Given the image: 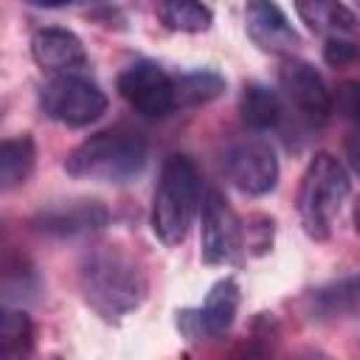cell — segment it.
Masks as SVG:
<instances>
[{"label": "cell", "mask_w": 360, "mask_h": 360, "mask_svg": "<svg viewBox=\"0 0 360 360\" xmlns=\"http://www.w3.org/2000/svg\"><path fill=\"white\" fill-rule=\"evenodd\" d=\"M200 245L202 259L208 264H228L236 259L242 248V228L222 200L219 191H208L202 197V228H200Z\"/></svg>", "instance_id": "obj_9"}, {"label": "cell", "mask_w": 360, "mask_h": 360, "mask_svg": "<svg viewBox=\"0 0 360 360\" xmlns=\"http://www.w3.org/2000/svg\"><path fill=\"white\" fill-rule=\"evenodd\" d=\"M239 112L245 118V124H250L253 129H270L281 121V98L276 90H270L267 84H248L242 90V98H239Z\"/></svg>", "instance_id": "obj_17"}, {"label": "cell", "mask_w": 360, "mask_h": 360, "mask_svg": "<svg viewBox=\"0 0 360 360\" xmlns=\"http://www.w3.org/2000/svg\"><path fill=\"white\" fill-rule=\"evenodd\" d=\"M292 360H335L329 352H323V349H301Z\"/></svg>", "instance_id": "obj_25"}, {"label": "cell", "mask_w": 360, "mask_h": 360, "mask_svg": "<svg viewBox=\"0 0 360 360\" xmlns=\"http://www.w3.org/2000/svg\"><path fill=\"white\" fill-rule=\"evenodd\" d=\"M346 160H349L352 172L360 177V127H354L346 135Z\"/></svg>", "instance_id": "obj_24"}, {"label": "cell", "mask_w": 360, "mask_h": 360, "mask_svg": "<svg viewBox=\"0 0 360 360\" xmlns=\"http://www.w3.org/2000/svg\"><path fill=\"white\" fill-rule=\"evenodd\" d=\"M107 219H110V211L98 200H76L68 205L39 211L34 217V228L48 236H82L104 228Z\"/></svg>", "instance_id": "obj_12"}, {"label": "cell", "mask_w": 360, "mask_h": 360, "mask_svg": "<svg viewBox=\"0 0 360 360\" xmlns=\"http://www.w3.org/2000/svg\"><path fill=\"white\" fill-rule=\"evenodd\" d=\"M34 62L53 76H82L87 68V53L82 39L68 28H39L31 37Z\"/></svg>", "instance_id": "obj_10"}, {"label": "cell", "mask_w": 360, "mask_h": 360, "mask_svg": "<svg viewBox=\"0 0 360 360\" xmlns=\"http://www.w3.org/2000/svg\"><path fill=\"white\" fill-rule=\"evenodd\" d=\"M146 166V141L138 129L110 127L84 138L65 160V172L79 180L124 183Z\"/></svg>", "instance_id": "obj_2"}, {"label": "cell", "mask_w": 360, "mask_h": 360, "mask_svg": "<svg viewBox=\"0 0 360 360\" xmlns=\"http://www.w3.org/2000/svg\"><path fill=\"white\" fill-rule=\"evenodd\" d=\"M295 11L301 20L329 39H357L360 37V22L354 11L343 3H326V0H312V3H298Z\"/></svg>", "instance_id": "obj_14"}, {"label": "cell", "mask_w": 360, "mask_h": 360, "mask_svg": "<svg viewBox=\"0 0 360 360\" xmlns=\"http://www.w3.org/2000/svg\"><path fill=\"white\" fill-rule=\"evenodd\" d=\"M118 93L135 112L149 115V118H160L177 107L174 76H169L158 62H149V59L132 62L118 76Z\"/></svg>", "instance_id": "obj_7"}, {"label": "cell", "mask_w": 360, "mask_h": 360, "mask_svg": "<svg viewBox=\"0 0 360 360\" xmlns=\"http://www.w3.org/2000/svg\"><path fill=\"white\" fill-rule=\"evenodd\" d=\"M245 28L248 37L267 53L290 56L301 45V37L276 3H250L245 11Z\"/></svg>", "instance_id": "obj_11"}, {"label": "cell", "mask_w": 360, "mask_h": 360, "mask_svg": "<svg viewBox=\"0 0 360 360\" xmlns=\"http://www.w3.org/2000/svg\"><path fill=\"white\" fill-rule=\"evenodd\" d=\"M349 188V174L335 155L318 152L309 160L298 188V217L312 239H326L332 233Z\"/></svg>", "instance_id": "obj_4"}, {"label": "cell", "mask_w": 360, "mask_h": 360, "mask_svg": "<svg viewBox=\"0 0 360 360\" xmlns=\"http://www.w3.org/2000/svg\"><path fill=\"white\" fill-rule=\"evenodd\" d=\"M79 290L98 315L121 318L146 298V276L127 250L96 245L79 262Z\"/></svg>", "instance_id": "obj_1"}, {"label": "cell", "mask_w": 360, "mask_h": 360, "mask_svg": "<svg viewBox=\"0 0 360 360\" xmlns=\"http://www.w3.org/2000/svg\"><path fill=\"white\" fill-rule=\"evenodd\" d=\"M31 343H34L31 318L22 309L6 307L0 318V354L6 360H22L31 352Z\"/></svg>", "instance_id": "obj_19"}, {"label": "cell", "mask_w": 360, "mask_h": 360, "mask_svg": "<svg viewBox=\"0 0 360 360\" xmlns=\"http://www.w3.org/2000/svg\"><path fill=\"white\" fill-rule=\"evenodd\" d=\"M225 79L214 70H191L183 76H174V104L177 107H197L208 104L217 96H222Z\"/></svg>", "instance_id": "obj_18"}, {"label": "cell", "mask_w": 360, "mask_h": 360, "mask_svg": "<svg viewBox=\"0 0 360 360\" xmlns=\"http://www.w3.org/2000/svg\"><path fill=\"white\" fill-rule=\"evenodd\" d=\"M278 84L287 101L298 110L301 118L309 124H323L335 110V93L323 82V76L301 59H287L278 70Z\"/></svg>", "instance_id": "obj_8"}, {"label": "cell", "mask_w": 360, "mask_h": 360, "mask_svg": "<svg viewBox=\"0 0 360 360\" xmlns=\"http://www.w3.org/2000/svg\"><path fill=\"white\" fill-rule=\"evenodd\" d=\"M236 309H239V284L233 278H222L208 290L205 304L197 312H186V315L194 321V332L214 338L231 329Z\"/></svg>", "instance_id": "obj_13"}, {"label": "cell", "mask_w": 360, "mask_h": 360, "mask_svg": "<svg viewBox=\"0 0 360 360\" xmlns=\"http://www.w3.org/2000/svg\"><path fill=\"white\" fill-rule=\"evenodd\" d=\"M309 307L315 318H338L354 312L360 307V276H349L315 290L309 295Z\"/></svg>", "instance_id": "obj_16"}, {"label": "cell", "mask_w": 360, "mask_h": 360, "mask_svg": "<svg viewBox=\"0 0 360 360\" xmlns=\"http://www.w3.org/2000/svg\"><path fill=\"white\" fill-rule=\"evenodd\" d=\"M158 17L163 20L166 28L183 31V34H200V31H208L211 25V8L202 3H188V0L160 3Z\"/></svg>", "instance_id": "obj_20"}, {"label": "cell", "mask_w": 360, "mask_h": 360, "mask_svg": "<svg viewBox=\"0 0 360 360\" xmlns=\"http://www.w3.org/2000/svg\"><path fill=\"white\" fill-rule=\"evenodd\" d=\"M222 169L231 186L250 197L273 191L278 180V158L262 138H242L231 143L222 155Z\"/></svg>", "instance_id": "obj_6"}, {"label": "cell", "mask_w": 360, "mask_h": 360, "mask_svg": "<svg viewBox=\"0 0 360 360\" xmlns=\"http://www.w3.org/2000/svg\"><path fill=\"white\" fill-rule=\"evenodd\" d=\"M34 160H37V149H34L31 135L6 138L0 146V186H3V191H11L20 183H25L31 169H34Z\"/></svg>", "instance_id": "obj_15"}, {"label": "cell", "mask_w": 360, "mask_h": 360, "mask_svg": "<svg viewBox=\"0 0 360 360\" xmlns=\"http://www.w3.org/2000/svg\"><path fill=\"white\" fill-rule=\"evenodd\" d=\"M270 357H273V338H270V332L253 335V338L233 354V360H270Z\"/></svg>", "instance_id": "obj_23"}, {"label": "cell", "mask_w": 360, "mask_h": 360, "mask_svg": "<svg viewBox=\"0 0 360 360\" xmlns=\"http://www.w3.org/2000/svg\"><path fill=\"white\" fill-rule=\"evenodd\" d=\"M357 56H360L357 39H329V42L323 45V59H326L329 65H335V68H343V65L354 62Z\"/></svg>", "instance_id": "obj_22"}, {"label": "cell", "mask_w": 360, "mask_h": 360, "mask_svg": "<svg viewBox=\"0 0 360 360\" xmlns=\"http://www.w3.org/2000/svg\"><path fill=\"white\" fill-rule=\"evenodd\" d=\"M335 107L343 118L360 127V79H349L335 90Z\"/></svg>", "instance_id": "obj_21"}, {"label": "cell", "mask_w": 360, "mask_h": 360, "mask_svg": "<svg viewBox=\"0 0 360 360\" xmlns=\"http://www.w3.org/2000/svg\"><path fill=\"white\" fill-rule=\"evenodd\" d=\"M200 208V174L191 158L172 155L160 169L152 200V228L160 242L180 245Z\"/></svg>", "instance_id": "obj_3"}, {"label": "cell", "mask_w": 360, "mask_h": 360, "mask_svg": "<svg viewBox=\"0 0 360 360\" xmlns=\"http://www.w3.org/2000/svg\"><path fill=\"white\" fill-rule=\"evenodd\" d=\"M39 107L65 127H87L107 110V96L84 76H53L39 90Z\"/></svg>", "instance_id": "obj_5"}]
</instances>
